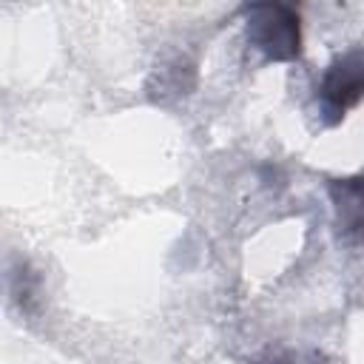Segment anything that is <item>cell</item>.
<instances>
[{
	"instance_id": "1",
	"label": "cell",
	"mask_w": 364,
	"mask_h": 364,
	"mask_svg": "<svg viewBox=\"0 0 364 364\" xmlns=\"http://www.w3.org/2000/svg\"><path fill=\"white\" fill-rule=\"evenodd\" d=\"M247 11V40L267 60H296L301 54L299 14L282 3H253Z\"/></svg>"
},
{
	"instance_id": "2",
	"label": "cell",
	"mask_w": 364,
	"mask_h": 364,
	"mask_svg": "<svg viewBox=\"0 0 364 364\" xmlns=\"http://www.w3.org/2000/svg\"><path fill=\"white\" fill-rule=\"evenodd\" d=\"M364 97V48H353L330 63L318 85V108L330 125Z\"/></svg>"
},
{
	"instance_id": "3",
	"label": "cell",
	"mask_w": 364,
	"mask_h": 364,
	"mask_svg": "<svg viewBox=\"0 0 364 364\" xmlns=\"http://www.w3.org/2000/svg\"><path fill=\"white\" fill-rule=\"evenodd\" d=\"M330 196L341 236L350 242H364V171L350 179H333Z\"/></svg>"
}]
</instances>
